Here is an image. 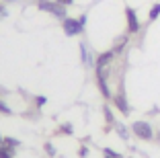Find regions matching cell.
Returning a JSON list of instances; mask_svg holds the SVG:
<instances>
[{"label": "cell", "mask_w": 160, "mask_h": 158, "mask_svg": "<svg viewBox=\"0 0 160 158\" xmlns=\"http://www.w3.org/2000/svg\"><path fill=\"white\" fill-rule=\"evenodd\" d=\"M0 113H4V115H10V113H12V109H10L2 99H0Z\"/></svg>", "instance_id": "obj_17"}, {"label": "cell", "mask_w": 160, "mask_h": 158, "mask_svg": "<svg viewBox=\"0 0 160 158\" xmlns=\"http://www.w3.org/2000/svg\"><path fill=\"white\" fill-rule=\"evenodd\" d=\"M113 127H115V131H117V135H119L121 140H129V131H132V130H129V127H127L123 121H115Z\"/></svg>", "instance_id": "obj_8"}, {"label": "cell", "mask_w": 160, "mask_h": 158, "mask_svg": "<svg viewBox=\"0 0 160 158\" xmlns=\"http://www.w3.org/2000/svg\"><path fill=\"white\" fill-rule=\"evenodd\" d=\"M4 14H6V10H4V6L0 4V17H4Z\"/></svg>", "instance_id": "obj_21"}, {"label": "cell", "mask_w": 160, "mask_h": 158, "mask_svg": "<svg viewBox=\"0 0 160 158\" xmlns=\"http://www.w3.org/2000/svg\"><path fill=\"white\" fill-rule=\"evenodd\" d=\"M86 156H88V146L82 144V146L78 148V158H86Z\"/></svg>", "instance_id": "obj_19"}, {"label": "cell", "mask_w": 160, "mask_h": 158, "mask_svg": "<svg viewBox=\"0 0 160 158\" xmlns=\"http://www.w3.org/2000/svg\"><path fill=\"white\" fill-rule=\"evenodd\" d=\"M4 146H8V148H12V150H17L21 146V142H19V138H12V135H4V142H2Z\"/></svg>", "instance_id": "obj_11"}, {"label": "cell", "mask_w": 160, "mask_h": 158, "mask_svg": "<svg viewBox=\"0 0 160 158\" xmlns=\"http://www.w3.org/2000/svg\"><path fill=\"white\" fill-rule=\"evenodd\" d=\"M84 25H86V14H80L78 19H72V17H66L62 21V29L66 33L68 37H76L80 33L84 31Z\"/></svg>", "instance_id": "obj_1"}, {"label": "cell", "mask_w": 160, "mask_h": 158, "mask_svg": "<svg viewBox=\"0 0 160 158\" xmlns=\"http://www.w3.org/2000/svg\"><path fill=\"white\" fill-rule=\"evenodd\" d=\"M58 134H74V127H72V123H62L60 130H58Z\"/></svg>", "instance_id": "obj_14"}, {"label": "cell", "mask_w": 160, "mask_h": 158, "mask_svg": "<svg viewBox=\"0 0 160 158\" xmlns=\"http://www.w3.org/2000/svg\"><path fill=\"white\" fill-rule=\"evenodd\" d=\"M127 41H129V35H123V37H119V41H115V45L111 47V49H113L115 54H117V56H119V54H121V51H123V47L127 45Z\"/></svg>", "instance_id": "obj_9"}, {"label": "cell", "mask_w": 160, "mask_h": 158, "mask_svg": "<svg viewBox=\"0 0 160 158\" xmlns=\"http://www.w3.org/2000/svg\"><path fill=\"white\" fill-rule=\"evenodd\" d=\"M58 2H60V4H64V6H68V4H72L74 0H58Z\"/></svg>", "instance_id": "obj_20"}, {"label": "cell", "mask_w": 160, "mask_h": 158, "mask_svg": "<svg viewBox=\"0 0 160 158\" xmlns=\"http://www.w3.org/2000/svg\"><path fill=\"white\" fill-rule=\"evenodd\" d=\"M43 148H45V152H47V156H56V146L52 144V142H45V146H43Z\"/></svg>", "instance_id": "obj_16"}, {"label": "cell", "mask_w": 160, "mask_h": 158, "mask_svg": "<svg viewBox=\"0 0 160 158\" xmlns=\"http://www.w3.org/2000/svg\"><path fill=\"white\" fill-rule=\"evenodd\" d=\"M125 19H127V35H136L140 33L142 25H140V19H138L136 10L132 6H125Z\"/></svg>", "instance_id": "obj_4"}, {"label": "cell", "mask_w": 160, "mask_h": 158, "mask_svg": "<svg viewBox=\"0 0 160 158\" xmlns=\"http://www.w3.org/2000/svg\"><path fill=\"white\" fill-rule=\"evenodd\" d=\"M103 115H105V121H107V125H113L115 123V117H113V111L109 105H103Z\"/></svg>", "instance_id": "obj_12"}, {"label": "cell", "mask_w": 160, "mask_h": 158, "mask_svg": "<svg viewBox=\"0 0 160 158\" xmlns=\"http://www.w3.org/2000/svg\"><path fill=\"white\" fill-rule=\"evenodd\" d=\"M115 56H117V54H115L113 49L99 54V56L94 58V70H97V68H109V66H111V62L115 60Z\"/></svg>", "instance_id": "obj_6"}, {"label": "cell", "mask_w": 160, "mask_h": 158, "mask_svg": "<svg viewBox=\"0 0 160 158\" xmlns=\"http://www.w3.org/2000/svg\"><path fill=\"white\" fill-rule=\"evenodd\" d=\"M80 60H82L84 68H88V70L94 68V56L90 54V49L84 45V43H80Z\"/></svg>", "instance_id": "obj_7"}, {"label": "cell", "mask_w": 160, "mask_h": 158, "mask_svg": "<svg viewBox=\"0 0 160 158\" xmlns=\"http://www.w3.org/2000/svg\"><path fill=\"white\" fill-rule=\"evenodd\" d=\"M2 142H4V135L0 134V146H2Z\"/></svg>", "instance_id": "obj_22"}, {"label": "cell", "mask_w": 160, "mask_h": 158, "mask_svg": "<svg viewBox=\"0 0 160 158\" xmlns=\"http://www.w3.org/2000/svg\"><path fill=\"white\" fill-rule=\"evenodd\" d=\"M2 2H14V0H2Z\"/></svg>", "instance_id": "obj_23"}, {"label": "cell", "mask_w": 160, "mask_h": 158, "mask_svg": "<svg viewBox=\"0 0 160 158\" xmlns=\"http://www.w3.org/2000/svg\"><path fill=\"white\" fill-rule=\"evenodd\" d=\"M35 2H37V4H39V2H43V0H35Z\"/></svg>", "instance_id": "obj_24"}, {"label": "cell", "mask_w": 160, "mask_h": 158, "mask_svg": "<svg viewBox=\"0 0 160 158\" xmlns=\"http://www.w3.org/2000/svg\"><path fill=\"white\" fill-rule=\"evenodd\" d=\"M39 10H45V13L53 14V17H58V19H66V6L60 4V2H52V0H43V2H39Z\"/></svg>", "instance_id": "obj_3"}, {"label": "cell", "mask_w": 160, "mask_h": 158, "mask_svg": "<svg viewBox=\"0 0 160 158\" xmlns=\"http://www.w3.org/2000/svg\"><path fill=\"white\" fill-rule=\"evenodd\" d=\"M158 17H160V2H156V4L150 8V13H148V23H154Z\"/></svg>", "instance_id": "obj_10"}, {"label": "cell", "mask_w": 160, "mask_h": 158, "mask_svg": "<svg viewBox=\"0 0 160 158\" xmlns=\"http://www.w3.org/2000/svg\"><path fill=\"white\" fill-rule=\"evenodd\" d=\"M103 156L105 158H123L119 152H115V150H111V148H103Z\"/></svg>", "instance_id": "obj_15"}, {"label": "cell", "mask_w": 160, "mask_h": 158, "mask_svg": "<svg viewBox=\"0 0 160 158\" xmlns=\"http://www.w3.org/2000/svg\"><path fill=\"white\" fill-rule=\"evenodd\" d=\"M129 130H132V134L136 135V138H140V140H154V130H152V125H150V121H133L132 125H129Z\"/></svg>", "instance_id": "obj_2"}, {"label": "cell", "mask_w": 160, "mask_h": 158, "mask_svg": "<svg viewBox=\"0 0 160 158\" xmlns=\"http://www.w3.org/2000/svg\"><path fill=\"white\" fill-rule=\"evenodd\" d=\"M14 152L17 150H12V148H8V146H0V158H14Z\"/></svg>", "instance_id": "obj_13"}, {"label": "cell", "mask_w": 160, "mask_h": 158, "mask_svg": "<svg viewBox=\"0 0 160 158\" xmlns=\"http://www.w3.org/2000/svg\"><path fill=\"white\" fill-rule=\"evenodd\" d=\"M111 101H113L115 109H117V111L121 113L123 117H127V115H129V105H127V99H125V93H123V90L115 93L113 97H111Z\"/></svg>", "instance_id": "obj_5"}, {"label": "cell", "mask_w": 160, "mask_h": 158, "mask_svg": "<svg viewBox=\"0 0 160 158\" xmlns=\"http://www.w3.org/2000/svg\"><path fill=\"white\" fill-rule=\"evenodd\" d=\"M45 103H47V99H45V97H41V94H39V97H35V107H37V109H41Z\"/></svg>", "instance_id": "obj_18"}]
</instances>
